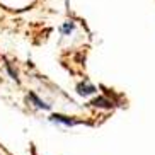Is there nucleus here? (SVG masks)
Masks as SVG:
<instances>
[{
	"label": "nucleus",
	"mask_w": 155,
	"mask_h": 155,
	"mask_svg": "<svg viewBox=\"0 0 155 155\" xmlns=\"http://www.w3.org/2000/svg\"><path fill=\"white\" fill-rule=\"evenodd\" d=\"M96 87L91 85L89 82H82L77 85V92L80 94V96H91V94H96Z\"/></svg>",
	"instance_id": "f257e3e1"
},
{
	"label": "nucleus",
	"mask_w": 155,
	"mask_h": 155,
	"mask_svg": "<svg viewBox=\"0 0 155 155\" xmlns=\"http://www.w3.org/2000/svg\"><path fill=\"white\" fill-rule=\"evenodd\" d=\"M51 121H55V123H61V124H65V126H73V124H78V121L68 118V116H61V114H53V116H51Z\"/></svg>",
	"instance_id": "f03ea898"
},
{
	"label": "nucleus",
	"mask_w": 155,
	"mask_h": 155,
	"mask_svg": "<svg viewBox=\"0 0 155 155\" xmlns=\"http://www.w3.org/2000/svg\"><path fill=\"white\" fill-rule=\"evenodd\" d=\"M28 99H31L32 102H34V106H36V107H39V109H50V106L46 104V102H43V101L39 99V97H38L34 92H31V94H29Z\"/></svg>",
	"instance_id": "7ed1b4c3"
},
{
	"label": "nucleus",
	"mask_w": 155,
	"mask_h": 155,
	"mask_svg": "<svg viewBox=\"0 0 155 155\" xmlns=\"http://www.w3.org/2000/svg\"><path fill=\"white\" fill-rule=\"evenodd\" d=\"M91 104L96 106V107H111V106H113V102H111V101H107L106 97H97V99L92 101Z\"/></svg>",
	"instance_id": "20e7f679"
},
{
	"label": "nucleus",
	"mask_w": 155,
	"mask_h": 155,
	"mask_svg": "<svg viewBox=\"0 0 155 155\" xmlns=\"http://www.w3.org/2000/svg\"><path fill=\"white\" fill-rule=\"evenodd\" d=\"M73 29H75V22H73V21H67V22H65L61 28H60V32H61L63 36H68Z\"/></svg>",
	"instance_id": "39448f33"
}]
</instances>
